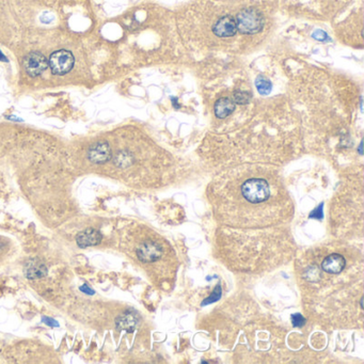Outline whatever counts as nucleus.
<instances>
[{"instance_id": "nucleus-1", "label": "nucleus", "mask_w": 364, "mask_h": 364, "mask_svg": "<svg viewBox=\"0 0 364 364\" xmlns=\"http://www.w3.org/2000/svg\"><path fill=\"white\" fill-rule=\"evenodd\" d=\"M241 193L244 195V198L250 203H262L269 198V185L266 181L262 179L248 180L241 186Z\"/></svg>"}, {"instance_id": "nucleus-12", "label": "nucleus", "mask_w": 364, "mask_h": 364, "mask_svg": "<svg viewBox=\"0 0 364 364\" xmlns=\"http://www.w3.org/2000/svg\"><path fill=\"white\" fill-rule=\"evenodd\" d=\"M235 109L234 103L230 98L222 97L218 100L215 104V113L216 117L219 119H224L227 116H230Z\"/></svg>"}, {"instance_id": "nucleus-4", "label": "nucleus", "mask_w": 364, "mask_h": 364, "mask_svg": "<svg viewBox=\"0 0 364 364\" xmlns=\"http://www.w3.org/2000/svg\"><path fill=\"white\" fill-rule=\"evenodd\" d=\"M163 249L155 241H146L137 249L138 259L143 263H153L161 259Z\"/></svg>"}, {"instance_id": "nucleus-8", "label": "nucleus", "mask_w": 364, "mask_h": 364, "mask_svg": "<svg viewBox=\"0 0 364 364\" xmlns=\"http://www.w3.org/2000/svg\"><path fill=\"white\" fill-rule=\"evenodd\" d=\"M345 265L346 261L342 255L332 253L323 261L322 268L328 274H340L345 268Z\"/></svg>"}, {"instance_id": "nucleus-18", "label": "nucleus", "mask_w": 364, "mask_h": 364, "mask_svg": "<svg viewBox=\"0 0 364 364\" xmlns=\"http://www.w3.org/2000/svg\"><path fill=\"white\" fill-rule=\"evenodd\" d=\"M310 218H317V219H322L323 218V204H321L320 206H318L313 213L312 215L310 216Z\"/></svg>"}, {"instance_id": "nucleus-14", "label": "nucleus", "mask_w": 364, "mask_h": 364, "mask_svg": "<svg viewBox=\"0 0 364 364\" xmlns=\"http://www.w3.org/2000/svg\"><path fill=\"white\" fill-rule=\"evenodd\" d=\"M255 86L257 91L261 95H267L270 93L271 91V83L268 79L264 78V77H257L256 81H255Z\"/></svg>"}, {"instance_id": "nucleus-2", "label": "nucleus", "mask_w": 364, "mask_h": 364, "mask_svg": "<svg viewBox=\"0 0 364 364\" xmlns=\"http://www.w3.org/2000/svg\"><path fill=\"white\" fill-rule=\"evenodd\" d=\"M236 28L244 34H254L263 29L264 19L262 14L254 9H246L238 13Z\"/></svg>"}, {"instance_id": "nucleus-20", "label": "nucleus", "mask_w": 364, "mask_h": 364, "mask_svg": "<svg viewBox=\"0 0 364 364\" xmlns=\"http://www.w3.org/2000/svg\"><path fill=\"white\" fill-rule=\"evenodd\" d=\"M313 37H314V39L318 40V41H325L326 39H327V34H326L324 31L318 30V31L313 33Z\"/></svg>"}, {"instance_id": "nucleus-9", "label": "nucleus", "mask_w": 364, "mask_h": 364, "mask_svg": "<svg viewBox=\"0 0 364 364\" xmlns=\"http://www.w3.org/2000/svg\"><path fill=\"white\" fill-rule=\"evenodd\" d=\"M25 276L30 280H36L44 278L47 275V267L43 262L37 259L30 260L27 262L25 269Z\"/></svg>"}, {"instance_id": "nucleus-11", "label": "nucleus", "mask_w": 364, "mask_h": 364, "mask_svg": "<svg viewBox=\"0 0 364 364\" xmlns=\"http://www.w3.org/2000/svg\"><path fill=\"white\" fill-rule=\"evenodd\" d=\"M137 324H138V317L134 313L126 312L117 318L116 327L118 330H123L131 333L136 329Z\"/></svg>"}, {"instance_id": "nucleus-3", "label": "nucleus", "mask_w": 364, "mask_h": 364, "mask_svg": "<svg viewBox=\"0 0 364 364\" xmlns=\"http://www.w3.org/2000/svg\"><path fill=\"white\" fill-rule=\"evenodd\" d=\"M48 64L51 72L56 75H65L74 65V57L70 51L58 50L49 58Z\"/></svg>"}, {"instance_id": "nucleus-5", "label": "nucleus", "mask_w": 364, "mask_h": 364, "mask_svg": "<svg viewBox=\"0 0 364 364\" xmlns=\"http://www.w3.org/2000/svg\"><path fill=\"white\" fill-rule=\"evenodd\" d=\"M47 65L48 62L46 61V59L40 52H31L24 60L25 70L32 77L39 76L45 72V70L47 69Z\"/></svg>"}, {"instance_id": "nucleus-15", "label": "nucleus", "mask_w": 364, "mask_h": 364, "mask_svg": "<svg viewBox=\"0 0 364 364\" xmlns=\"http://www.w3.org/2000/svg\"><path fill=\"white\" fill-rule=\"evenodd\" d=\"M251 100V94L245 91H236L234 93V101L238 105H247Z\"/></svg>"}, {"instance_id": "nucleus-16", "label": "nucleus", "mask_w": 364, "mask_h": 364, "mask_svg": "<svg viewBox=\"0 0 364 364\" xmlns=\"http://www.w3.org/2000/svg\"><path fill=\"white\" fill-rule=\"evenodd\" d=\"M221 294H222V292H221V286L217 285L215 291H214V293L211 294L208 298H206L205 300H204L202 302V306H207V305H209V303L216 302L217 300L220 299V297H221Z\"/></svg>"}, {"instance_id": "nucleus-21", "label": "nucleus", "mask_w": 364, "mask_h": 364, "mask_svg": "<svg viewBox=\"0 0 364 364\" xmlns=\"http://www.w3.org/2000/svg\"><path fill=\"white\" fill-rule=\"evenodd\" d=\"M80 290H81L83 293L89 294V295H93V294H94V292H93L92 290H91L90 287H89V286H87V285H82V286L80 287Z\"/></svg>"}, {"instance_id": "nucleus-17", "label": "nucleus", "mask_w": 364, "mask_h": 364, "mask_svg": "<svg viewBox=\"0 0 364 364\" xmlns=\"http://www.w3.org/2000/svg\"><path fill=\"white\" fill-rule=\"evenodd\" d=\"M292 323H293V325L295 326V327H302V326L306 324V320H305V317H303L301 314L297 313V314H294L292 316Z\"/></svg>"}, {"instance_id": "nucleus-10", "label": "nucleus", "mask_w": 364, "mask_h": 364, "mask_svg": "<svg viewBox=\"0 0 364 364\" xmlns=\"http://www.w3.org/2000/svg\"><path fill=\"white\" fill-rule=\"evenodd\" d=\"M76 240L80 248L97 246L102 241V234L95 229H87L77 235Z\"/></svg>"}, {"instance_id": "nucleus-19", "label": "nucleus", "mask_w": 364, "mask_h": 364, "mask_svg": "<svg viewBox=\"0 0 364 364\" xmlns=\"http://www.w3.org/2000/svg\"><path fill=\"white\" fill-rule=\"evenodd\" d=\"M42 322H43V323H45L46 325H48V326H50V327H58V326H59V324H58V322H57V321L52 320V318L46 317V316H44V317L42 318Z\"/></svg>"}, {"instance_id": "nucleus-7", "label": "nucleus", "mask_w": 364, "mask_h": 364, "mask_svg": "<svg viewBox=\"0 0 364 364\" xmlns=\"http://www.w3.org/2000/svg\"><path fill=\"white\" fill-rule=\"evenodd\" d=\"M213 31L219 37L233 36L237 31L236 22H235V19L231 16H223L214 25Z\"/></svg>"}, {"instance_id": "nucleus-13", "label": "nucleus", "mask_w": 364, "mask_h": 364, "mask_svg": "<svg viewBox=\"0 0 364 364\" xmlns=\"http://www.w3.org/2000/svg\"><path fill=\"white\" fill-rule=\"evenodd\" d=\"M134 163V157L126 151H121L115 156V165L119 168H127Z\"/></svg>"}, {"instance_id": "nucleus-22", "label": "nucleus", "mask_w": 364, "mask_h": 364, "mask_svg": "<svg viewBox=\"0 0 364 364\" xmlns=\"http://www.w3.org/2000/svg\"><path fill=\"white\" fill-rule=\"evenodd\" d=\"M360 306H361V309H363V298H361V301H360Z\"/></svg>"}, {"instance_id": "nucleus-6", "label": "nucleus", "mask_w": 364, "mask_h": 364, "mask_svg": "<svg viewBox=\"0 0 364 364\" xmlns=\"http://www.w3.org/2000/svg\"><path fill=\"white\" fill-rule=\"evenodd\" d=\"M111 149L106 141H98L88 151V158L91 163L102 165L107 163L111 158Z\"/></svg>"}]
</instances>
